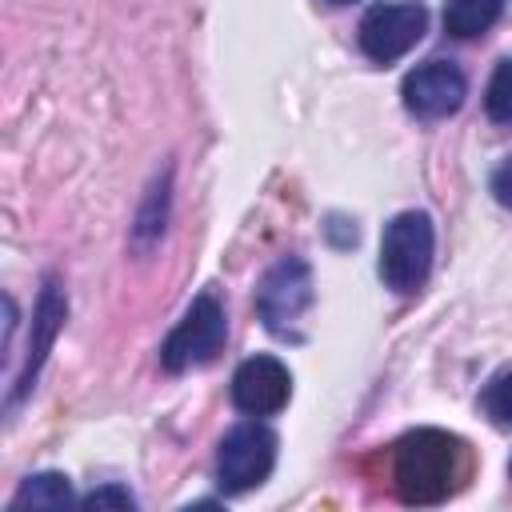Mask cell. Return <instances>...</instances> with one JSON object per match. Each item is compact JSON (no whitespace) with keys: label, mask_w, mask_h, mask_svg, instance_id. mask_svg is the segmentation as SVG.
Returning a JSON list of instances; mask_svg holds the SVG:
<instances>
[{"label":"cell","mask_w":512,"mask_h":512,"mask_svg":"<svg viewBox=\"0 0 512 512\" xmlns=\"http://www.w3.org/2000/svg\"><path fill=\"white\" fill-rule=\"evenodd\" d=\"M468 444L440 428H416L396 440L392 484L404 504H440L468 480Z\"/></svg>","instance_id":"6da1fadb"},{"label":"cell","mask_w":512,"mask_h":512,"mask_svg":"<svg viewBox=\"0 0 512 512\" xmlns=\"http://www.w3.org/2000/svg\"><path fill=\"white\" fill-rule=\"evenodd\" d=\"M432 220L424 212H400L384 224L380 236V280L396 296H412L424 288L432 272Z\"/></svg>","instance_id":"7a4b0ae2"},{"label":"cell","mask_w":512,"mask_h":512,"mask_svg":"<svg viewBox=\"0 0 512 512\" xmlns=\"http://www.w3.org/2000/svg\"><path fill=\"white\" fill-rule=\"evenodd\" d=\"M224 336H228L224 304L212 292H200L188 304V312L180 316V324L168 332V340L160 344L164 372H192V368L216 360V352L224 348Z\"/></svg>","instance_id":"3957f363"},{"label":"cell","mask_w":512,"mask_h":512,"mask_svg":"<svg viewBox=\"0 0 512 512\" xmlns=\"http://www.w3.org/2000/svg\"><path fill=\"white\" fill-rule=\"evenodd\" d=\"M428 12L420 0H380L360 20V48L376 64H392L420 44Z\"/></svg>","instance_id":"277c9868"},{"label":"cell","mask_w":512,"mask_h":512,"mask_svg":"<svg viewBox=\"0 0 512 512\" xmlns=\"http://www.w3.org/2000/svg\"><path fill=\"white\" fill-rule=\"evenodd\" d=\"M276 464V436L272 428L248 420V424H236L224 440H220V452H216V480L224 492H252L268 480Z\"/></svg>","instance_id":"5b68a950"},{"label":"cell","mask_w":512,"mask_h":512,"mask_svg":"<svg viewBox=\"0 0 512 512\" xmlns=\"http://www.w3.org/2000/svg\"><path fill=\"white\" fill-rule=\"evenodd\" d=\"M308 304H312V268L300 256L276 260L256 288V312L264 328L276 336H288L296 320L308 312Z\"/></svg>","instance_id":"8992f818"},{"label":"cell","mask_w":512,"mask_h":512,"mask_svg":"<svg viewBox=\"0 0 512 512\" xmlns=\"http://www.w3.org/2000/svg\"><path fill=\"white\" fill-rule=\"evenodd\" d=\"M400 96H404V108L420 120H444L452 116L464 96H468V80L456 64L448 60H428L420 68H412L400 84Z\"/></svg>","instance_id":"52a82bcc"},{"label":"cell","mask_w":512,"mask_h":512,"mask_svg":"<svg viewBox=\"0 0 512 512\" xmlns=\"http://www.w3.org/2000/svg\"><path fill=\"white\" fill-rule=\"evenodd\" d=\"M292 396V372L276 356H248L232 376V404L248 416H272Z\"/></svg>","instance_id":"ba28073f"},{"label":"cell","mask_w":512,"mask_h":512,"mask_svg":"<svg viewBox=\"0 0 512 512\" xmlns=\"http://www.w3.org/2000/svg\"><path fill=\"white\" fill-rule=\"evenodd\" d=\"M64 312H68L64 288H60L56 280H48V284L40 288V300H36L32 340H28V356H24V368H20V376H16L12 400H20V396L32 388V380H36V372H40V364H44V356H48V348H52V340H56L60 324H64Z\"/></svg>","instance_id":"9c48e42d"},{"label":"cell","mask_w":512,"mask_h":512,"mask_svg":"<svg viewBox=\"0 0 512 512\" xmlns=\"http://www.w3.org/2000/svg\"><path fill=\"white\" fill-rule=\"evenodd\" d=\"M504 12V0H448L444 4V28L456 40L484 36Z\"/></svg>","instance_id":"30bf717a"},{"label":"cell","mask_w":512,"mask_h":512,"mask_svg":"<svg viewBox=\"0 0 512 512\" xmlns=\"http://www.w3.org/2000/svg\"><path fill=\"white\" fill-rule=\"evenodd\" d=\"M64 504H72V484L64 472H36L12 496V508H64Z\"/></svg>","instance_id":"8fae6325"},{"label":"cell","mask_w":512,"mask_h":512,"mask_svg":"<svg viewBox=\"0 0 512 512\" xmlns=\"http://www.w3.org/2000/svg\"><path fill=\"white\" fill-rule=\"evenodd\" d=\"M480 408H484V416L492 420V424H512V364H504L488 384H484V392H480Z\"/></svg>","instance_id":"7c38bea8"},{"label":"cell","mask_w":512,"mask_h":512,"mask_svg":"<svg viewBox=\"0 0 512 512\" xmlns=\"http://www.w3.org/2000/svg\"><path fill=\"white\" fill-rule=\"evenodd\" d=\"M484 112L496 124H512V60L496 64V72L488 80V92H484Z\"/></svg>","instance_id":"4fadbf2b"},{"label":"cell","mask_w":512,"mask_h":512,"mask_svg":"<svg viewBox=\"0 0 512 512\" xmlns=\"http://www.w3.org/2000/svg\"><path fill=\"white\" fill-rule=\"evenodd\" d=\"M164 216H168V180H164L160 188H152L148 208H144L140 220H136V244H152V240H160V232H164Z\"/></svg>","instance_id":"5bb4252c"},{"label":"cell","mask_w":512,"mask_h":512,"mask_svg":"<svg viewBox=\"0 0 512 512\" xmlns=\"http://www.w3.org/2000/svg\"><path fill=\"white\" fill-rule=\"evenodd\" d=\"M80 504H84V508H132L136 500H132L128 488H120V484H104V488H92Z\"/></svg>","instance_id":"9a60e30c"},{"label":"cell","mask_w":512,"mask_h":512,"mask_svg":"<svg viewBox=\"0 0 512 512\" xmlns=\"http://www.w3.org/2000/svg\"><path fill=\"white\" fill-rule=\"evenodd\" d=\"M492 196H496L504 208H512V156L492 172Z\"/></svg>","instance_id":"2e32d148"},{"label":"cell","mask_w":512,"mask_h":512,"mask_svg":"<svg viewBox=\"0 0 512 512\" xmlns=\"http://www.w3.org/2000/svg\"><path fill=\"white\" fill-rule=\"evenodd\" d=\"M324 4H352V0H324Z\"/></svg>","instance_id":"e0dca14e"},{"label":"cell","mask_w":512,"mask_h":512,"mask_svg":"<svg viewBox=\"0 0 512 512\" xmlns=\"http://www.w3.org/2000/svg\"><path fill=\"white\" fill-rule=\"evenodd\" d=\"M508 472H512V464H508Z\"/></svg>","instance_id":"ac0fdd59"}]
</instances>
